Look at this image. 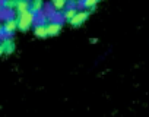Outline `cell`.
Segmentation results:
<instances>
[{
    "label": "cell",
    "instance_id": "1",
    "mask_svg": "<svg viewBox=\"0 0 149 117\" xmlns=\"http://www.w3.org/2000/svg\"><path fill=\"white\" fill-rule=\"evenodd\" d=\"M35 15L31 10H24V12H18L16 15V21H18V29L22 32H26L35 22Z\"/></svg>",
    "mask_w": 149,
    "mask_h": 117
},
{
    "label": "cell",
    "instance_id": "2",
    "mask_svg": "<svg viewBox=\"0 0 149 117\" xmlns=\"http://www.w3.org/2000/svg\"><path fill=\"white\" fill-rule=\"evenodd\" d=\"M89 10L88 9H85V10H78L76 13H74V16L69 21V24L72 25V26H81L88 18H89Z\"/></svg>",
    "mask_w": 149,
    "mask_h": 117
},
{
    "label": "cell",
    "instance_id": "3",
    "mask_svg": "<svg viewBox=\"0 0 149 117\" xmlns=\"http://www.w3.org/2000/svg\"><path fill=\"white\" fill-rule=\"evenodd\" d=\"M0 41H2V44H3L5 54H12V53L15 51L16 45H15V41L12 40V37H10V35H5L3 38H0Z\"/></svg>",
    "mask_w": 149,
    "mask_h": 117
},
{
    "label": "cell",
    "instance_id": "4",
    "mask_svg": "<svg viewBox=\"0 0 149 117\" xmlns=\"http://www.w3.org/2000/svg\"><path fill=\"white\" fill-rule=\"evenodd\" d=\"M45 28H47V35H48V37H56V35H58L60 31H61V22H58V21H51L50 24L45 25Z\"/></svg>",
    "mask_w": 149,
    "mask_h": 117
},
{
    "label": "cell",
    "instance_id": "5",
    "mask_svg": "<svg viewBox=\"0 0 149 117\" xmlns=\"http://www.w3.org/2000/svg\"><path fill=\"white\" fill-rule=\"evenodd\" d=\"M3 25V29H5V34L6 35H12L16 29H18V21H16V18H9L5 24H2Z\"/></svg>",
    "mask_w": 149,
    "mask_h": 117
},
{
    "label": "cell",
    "instance_id": "6",
    "mask_svg": "<svg viewBox=\"0 0 149 117\" xmlns=\"http://www.w3.org/2000/svg\"><path fill=\"white\" fill-rule=\"evenodd\" d=\"M42 9H44V0H31L29 2V10L37 16V15H41L42 13Z\"/></svg>",
    "mask_w": 149,
    "mask_h": 117
},
{
    "label": "cell",
    "instance_id": "7",
    "mask_svg": "<svg viewBox=\"0 0 149 117\" xmlns=\"http://www.w3.org/2000/svg\"><path fill=\"white\" fill-rule=\"evenodd\" d=\"M101 2V0H81V6L84 8V9H88L89 12H94L95 10V6L98 5Z\"/></svg>",
    "mask_w": 149,
    "mask_h": 117
},
{
    "label": "cell",
    "instance_id": "8",
    "mask_svg": "<svg viewBox=\"0 0 149 117\" xmlns=\"http://www.w3.org/2000/svg\"><path fill=\"white\" fill-rule=\"evenodd\" d=\"M78 10H79V9H78L76 6H66V9L63 10V19H64V21H70Z\"/></svg>",
    "mask_w": 149,
    "mask_h": 117
},
{
    "label": "cell",
    "instance_id": "9",
    "mask_svg": "<svg viewBox=\"0 0 149 117\" xmlns=\"http://www.w3.org/2000/svg\"><path fill=\"white\" fill-rule=\"evenodd\" d=\"M51 6L54 12H63L67 6V0H51Z\"/></svg>",
    "mask_w": 149,
    "mask_h": 117
},
{
    "label": "cell",
    "instance_id": "10",
    "mask_svg": "<svg viewBox=\"0 0 149 117\" xmlns=\"http://www.w3.org/2000/svg\"><path fill=\"white\" fill-rule=\"evenodd\" d=\"M34 34L38 37V38H47V28L44 24H37L35 28H34Z\"/></svg>",
    "mask_w": 149,
    "mask_h": 117
},
{
    "label": "cell",
    "instance_id": "11",
    "mask_svg": "<svg viewBox=\"0 0 149 117\" xmlns=\"http://www.w3.org/2000/svg\"><path fill=\"white\" fill-rule=\"evenodd\" d=\"M16 3H18V0H2L0 8L5 10H13L16 8Z\"/></svg>",
    "mask_w": 149,
    "mask_h": 117
},
{
    "label": "cell",
    "instance_id": "12",
    "mask_svg": "<svg viewBox=\"0 0 149 117\" xmlns=\"http://www.w3.org/2000/svg\"><path fill=\"white\" fill-rule=\"evenodd\" d=\"M16 12H24V10H29V0H18L16 3V8H15Z\"/></svg>",
    "mask_w": 149,
    "mask_h": 117
},
{
    "label": "cell",
    "instance_id": "13",
    "mask_svg": "<svg viewBox=\"0 0 149 117\" xmlns=\"http://www.w3.org/2000/svg\"><path fill=\"white\" fill-rule=\"evenodd\" d=\"M51 21H54L51 15H47V13L44 15V13H41V21H40V24H44V25H47V24H50Z\"/></svg>",
    "mask_w": 149,
    "mask_h": 117
},
{
    "label": "cell",
    "instance_id": "14",
    "mask_svg": "<svg viewBox=\"0 0 149 117\" xmlns=\"http://www.w3.org/2000/svg\"><path fill=\"white\" fill-rule=\"evenodd\" d=\"M6 34H5V29H3V25H0V38H3Z\"/></svg>",
    "mask_w": 149,
    "mask_h": 117
},
{
    "label": "cell",
    "instance_id": "15",
    "mask_svg": "<svg viewBox=\"0 0 149 117\" xmlns=\"http://www.w3.org/2000/svg\"><path fill=\"white\" fill-rule=\"evenodd\" d=\"M5 54V48H3V44H2V41H0V56H3Z\"/></svg>",
    "mask_w": 149,
    "mask_h": 117
},
{
    "label": "cell",
    "instance_id": "16",
    "mask_svg": "<svg viewBox=\"0 0 149 117\" xmlns=\"http://www.w3.org/2000/svg\"><path fill=\"white\" fill-rule=\"evenodd\" d=\"M97 41H98V40H97V38H91V42H92V44H95V42H97Z\"/></svg>",
    "mask_w": 149,
    "mask_h": 117
}]
</instances>
